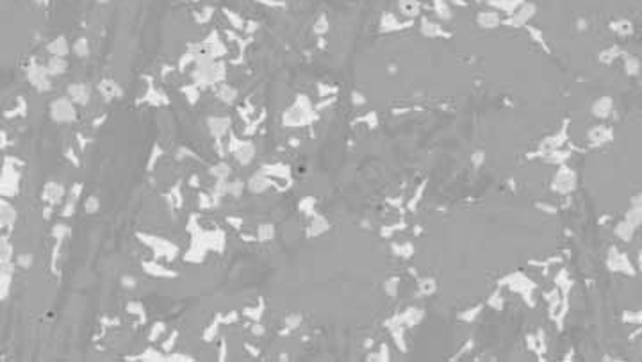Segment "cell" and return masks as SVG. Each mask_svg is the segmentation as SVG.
I'll return each instance as SVG.
<instances>
[{"instance_id":"58","label":"cell","mask_w":642,"mask_h":362,"mask_svg":"<svg viewBox=\"0 0 642 362\" xmlns=\"http://www.w3.org/2000/svg\"><path fill=\"white\" fill-rule=\"evenodd\" d=\"M380 360H389V348L385 346V344H382V346H380Z\"/></svg>"},{"instance_id":"8","label":"cell","mask_w":642,"mask_h":362,"mask_svg":"<svg viewBox=\"0 0 642 362\" xmlns=\"http://www.w3.org/2000/svg\"><path fill=\"white\" fill-rule=\"evenodd\" d=\"M66 97L75 106H88L93 99V87L88 82H70L66 86Z\"/></svg>"},{"instance_id":"55","label":"cell","mask_w":642,"mask_h":362,"mask_svg":"<svg viewBox=\"0 0 642 362\" xmlns=\"http://www.w3.org/2000/svg\"><path fill=\"white\" fill-rule=\"evenodd\" d=\"M526 346H528V350L537 351V335L533 334L526 335Z\"/></svg>"},{"instance_id":"35","label":"cell","mask_w":642,"mask_h":362,"mask_svg":"<svg viewBox=\"0 0 642 362\" xmlns=\"http://www.w3.org/2000/svg\"><path fill=\"white\" fill-rule=\"evenodd\" d=\"M165 334H166V323L165 321H157V323H153L152 328H150L148 339L152 342H155V341H159V339L163 337Z\"/></svg>"},{"instance_id":"57","label":"cell","mask_w":642,"mask_h":362,"mask_svg":"<svg viewBox=\"0 0 642 362\" xmlns=\"http://www.w3.org/2000/svg\"><path fill=\"white\" fill-rule=\"evenodd\" d=\"M471 348H473V341H467V342H466V346H464V348H462V350L458 351V353H457V355H455V357H453V360H457V358H458V357H460V355L467 353V351H469V350H471Z\"/></svg>"},{"instance_id":"60","label":"cell","mask_w":642,"mask_h":362,"mask_svg":"<svg viewBox=\"0 0 642 362\" xmlns=\"http://www.w3.org/2000/svg\"><path fill=\"white\" fill-rule=\"evenodd\" d=\"M537 207L546 211V213H556V207H549V205H537Z\"/></svg>"},{"instance_id":"22","label":"cell","mask_w":642,"mask_h":362,"mask_svg":"<svg viewBox=\"0 0 642 362\" xmlns=\"http://www.w3.org/2000/svg\"><path fill=\"white\" fill-rule=\"evenodd\" d=\"M211 197H212V202H214V207L219 204L221 198L228 197V178H216L214 186H212Z\"/></svg>"},{"instance_id":"43","label":"cell","mask_w":642,"mask_h":362,"mask_svg":"<svg viewBox=\"0 0 642 362\" xmlns=\"http://www.w3.org/2000/svg\"><path fill=\"white\" fill-rule=\"evenodd\" d=\"M487 305H489L491 309H494V311H501V309H503V296H501L500 289H496V291L489 296Z\"/></svg>"},{"instance_id":"23","label":"cell","mask_w":642,"mask_h":362,"mask_svg":"<svg viewBox=\"0 0 642 362\" xmlns=\"http://www.w3.org/2000/svg\"><path fill=\"white\" fill-rule=\"evenodd\" d=\"M614 234H615V236H617L621 241H624V243H628V241L633 239L635 227H633V225L628 223L626 220H624V221H619V223L615 225V228H614Z\"/></svg>"},{"instance_id":"12","label":"cell","mask_w":642,"mask_h":362,"mask_svg":"<svg viewBox=\"0 0 642 362\" xmlns=\"http://www.w3.org/2000/svg\"><path fill=\"white\" fill-rule=\"evenodd\" d=\"M98 93L102 95V99L106 100H118L123 97V87L120 82H116L114 79H102L97 86Z\"/></svg>"},{"instance_id":"9","label":"cell","mask_w":642,"mask_h":362,"mask_svg":"<svg viewBox=\"0 0 642 362\" xmlns=\"http://www.w3.org/2000/svg\"><path fill=\"white\" fill-rule=\"evenodd\" d=\"M66 198V188L57 180H48L45 182L43 191H41V200L45 202V205H52L55 207L57 204H63V200Z\"/></svg>"},{"instance_id":"45","label":"cell","mask_w":642,"mask_h":362,"mask_svg":"<svg viewBox=\"0 0 642 362\" xmlns=\"http://www.w3.org/2000/svg\"><path fill=\"white\" fill-rule=\"evenodd\" d=\"M139 358H141V360H166V355L157 351L155 348H148V350L139 355Z\"/></svg>"},{"instance_id":"61","label":"cell","mask_w":642,"mask_h":362,"mask_svg":"<svg viewBox=\"0 0 642 362\" xmlns=\"http://www.w3.org/2000/svg\"><path fill=\"white\" fill-rule=\"evenodd\" d=\"M247 350L250 351V353L254 355V357H259V350H255V348H252L250 344H247Z\"/></svg>"},{"instance_id":"11","label":"cell","mask_w":642,"mask_h":362,"mask_svg":"<svg viewBox=\"0 0 642 362\" xmlns=\"http://www.w3.org/2000/svg\"><path fill=\"white\" fill-rule=\"evenodd\" d=\"M18 180H20V175L15 168H8L6 166V171L0 175V195H4V197H13V195L18 193Z\"/></svg>"},{"instance_id":"59","label":"cell","mask_w":642,"mask_h":362,"mask_svg":"<svg viewBox=\"0 0 642 362\" xmlns=\"http://www.w3.org/2000/svg\"><path fill=\"white\" fill-rule=\"evenodd\" d=\"M352 99H353V104H364V97L360 93H353Z\"/></svg>"},{"instance_id":"18","label":"cell","mask_w":642,"mask_h":362,"mask_svg":"<svg viewBox=\"0 0 642 362\" xmlns=\"http://www.w3.org/2000/svg\"><path fill=\"white\" fill-rule=\"evenodd\" d=\"M68 66H70V63L66 61V57H54V55H50V59H48L47 64H45V68H47L48 75H50L52 79H54V77H61V75L66 73Z\"/></svg>"},{"instance_id":"40","label":"cell","mask_w":642,"mask_h":362,"mask_svg":"<svg viewBox=\"0 0 642 362\" xmlns=\"http://www.w3.org/2000/svg\"><path fill=\"white\" fill-rule=\"evenodd\" d=\"M219 325H221V321H219V316H218V318H216V321H212L211 325H209V327L205 328L204 334H202V337H204V341H207V342H212V341H214L216 334H218Z\"/></svg>"},{"instance_id":"24","label":"cell","mask_w":642,"mask_h":362,"mask_svg":"<svg viewBox=\"0 0 642 362\" xmlns=\"http://www.w3.org/2000/svg\"><path fill=\"white\" fill-rule=\"evenodd\" d=\"M209 173L214 178H228L232 173V166L225 161H218L209 168Z\"/></svg>"},{"instance_id":"15","label":"cell","mask_w":642,"mask_h":362,"mask_svg":"<svg viewBox=\"0 0 642 362\" xmlns=\"http://www.w3.org/2000/svg\"><path fill=\"white\" fill-rule=\"evenodd\" d=\"M423 316H425V311H423V309L409 307L405 312H402V314L392 316V318H394L396 321L399 323V325H404V327H414V325H418V323L423 321Z\"/></svg>"},{"instance_id":"16","label":"cell","mask_w":642,"mask_h":362,"mask_svg":"<svg viewBox=\"0 0 642 362\" xmlns=\"http://www.w3.org/2000/svg\"><path fill=\"white\" fill-rule=\"evenodd\" d=\"M143 269H145L148 275L157 277V279H175L177 272L173 269H168L166 266H163L160 262L157 260H148V262H143Z\"/></svg>"},{"instance_id":"46","label":"cell","mask_w":642,"mask_h":362,"mask_svg":"<svg viewBox=\"0 0 642 362\" xmlns=\"http://www.w3.org/2000/svg\"><path fill=\"white\" fill-rule=\"evenodd\" d=\"M482 309H484V305H476V307H473V309H469V311H464V312H460V316H458V319H462V321H474V319L478 318V314H480L482 312Z\"/></svg>"},{"instance_id":"50","label":"cell","mask_w":642,"mask_h":362,"mask_svg":"<svg viewBox=\"0 0 642 362\" xmlns=\"http://www.w3.org/2000/svg\"><path fill=\"white\" fill-rule=\"evenodd\" d=\"M623 321L624 323H635V325H640V321H642V314L640 312H624V316H623Z\"/></svg>"},{"instance_id":"6","label":"cell","mask_w":642,"mask_h":362,"mask_svg":"<svg viewBox=\"0 0 642 362\" xmlns=\"http://www.w3.org/2000/svg\"><path fill=\"white\" fill-rule=\"evenodd\" d=\"M227 150L235 157L239 164L248 166L255 157V145L252 141H239L235 136H230V143L227 145Z\"/></svg>"},{"instance_id":"39","label":"cell","mask_w":642,"mask_h":362,"mask_svg":"<svg viewBox=\"0 0 642 362\" xmlns=\"http://www.w3.org/2000/svg\"><path fill=\"white\" fill-rule=\"evenodd\" d=\"M75 211H77V202L70 200V198H64L63 209H61V216H63L64 220H70L71 216H75Z\"/></svg>"},{"instance_id":"19","label":"cell","mask_w":642,"mask_h":362,"mask_svg":"<svg viewBox=\"0 0 642 362\" xmlns=\"http://www.w3.org/2000/svg\"><path fill=\"white\" fill-rule=\"evenodd\" d=\"M71 52H73V55H75V57H78V59H88V57L91 55L90 40H88L86 36H81V38H77V40L71 43Z\"/></svg>"},{"instance_id":"3","label":"cell","mask_w":642,"mask_h":362,"mask_svg":"<svg viewBox=\"0 0 642 362\" xmlns=\"http://www.w3.org/2000/svg\"><path fill=\"white\" fill-rule=\"evenodd\" d=\"M505 284L510 288V291L519 293L530 307H535V302H533V298H532V293H533V289L537 288V284L533 282V280H530L528 277H525L523 273H510V275H507L505 279H501L500 282H498V286H505Z\"/></svg>"},{"instance_id":"63","label":"cell","mask_w":642,"mask_h":362,"mask_svg":"<svg viewBox=\"0 0 642 362\" xmlns=\"http://www.w3.org/2000/svg\"><path fill=\"white\" fill-rule=\"evenodd\" d=\"M564 360H573V350H571V351H569V353H568V355H566V357H564Z\"/></svg>"},{"instance_id":"17","label":"cell","mask_w":642,"mask_h":362,"mask_svg":"<svg viewBox=\"0 0 642 362\" xmlns=\"http://www.w3.org/2000/svg\"><path fill=\"white\" fill-rule=\"evenodd\" d=\"M271 186H273V182L270 180V177H268L266 173H263V171H259V173L252 175L250 180H248V184H247V188L250 189V193L259 195V193H264V191H266L268 188H271Z\"/></svg>"},{"instance_id":"44","label":"cell","mask_w":642,"mask_h":362,"mask_svg":"<svg viewBox=\"0 0 642 362\" xmlns=\"http://www.w3.org/2000/svg\"><path fill=\"white\" fill-rule=\"evenodd\" d=\"M300 323H302V316H300V314L286 316V319H284V325H286V328H284V330H286V334H287V332H291V330H294V328L300 327Z\"/></svg>"},{"instance_id":"56","label":"cell","mask_w":642,"mask_h":362,"mask_svg":"<svg viewBox=\"0 0 642 362\" xmlns=\"http://www.w3.org/2000/svg\"><path fill=\"white\" fill-rule=\"evenodd\" d=\"M227 223L232 225L235 230H239V228L243 227V220H241V218H239V220H235V218H227Z\"/></svg>"},{"instance_id":"5","label":"cell","mask_w":642,"mask_h":362,"mask_svg":"<svg viewBox=\"0 0 642 362\" xmlns=\"http://www.w3.org/2000/svg\"><path fill=\"white\" fill-rule=\"evenodd\" d=\"M137 237H139V239H141L143 243L146 244V246H150V248L155 252L157 257H166L168 260H173L177 257V253H179V248H177L173 243H170L168 239H163V237H155V236H148V234H143V236H141V234H137Z\"/></svg>"},{"instance_id":"21","label":"cell","mask_w":642,"mask_h":362,"mask_svg":"<svg viewBox=\"0 0 642 362\" xmlns=\"http://www.w3.org/2000/svg\"><path fill=\"white\" fill-rule=\"evenodd\" d=\"M330 228V223L327 221V218L323 216H312V223L307 228V236L309 237H317L321 234H325Z\"/></svg>"},{"instance_id":"47","label":"cell","mask_w":642,"mask_h":362,"mask_svg":"<svg viewBox=\"0 0 642 362\" xmlns=\"http://www.w3.org/2000/svg\"><path fill=\"white\" fill-rule=\"evenodd\" d=\"M314 205H316V200H314V198H305L303 202H300L298 209H300L303 214H307V216L312 218V216H316V214H314Z\"/></svg>"},{"instance_id":"52","label":"cell","mask_w":642,"mask_h":362,"mask_svg":"<svg viewBox=\"0 0 642 362\" xmlns=\"http://www.w3.org/2000/svg\"><path fill=\"white\" fill-rule=\"evenodd\" d=\"M177 339H179V332H173V335L172 337H168L166 339L165 342H163V350L165 351H170V350H173V348H175V342H177Z\"/></svg>"},{"instance_id":"27","label":"cell","mask_w":642,"mask_h":362,"mask_svg":"<svg viewBox=\"0 0 642 362\" xmlns=\"http://www.w3.org/2000/svg\"><path fill=\"white\" fill-rule=\"evenodd\" d=\"M435 289H437V284H435V279H432V277H427V279H421L418 282V293L421 296H430V295H434L435 293Z\"/></svg>"},{"instance_id":"48","label":"cell","mask_w":642,"mask_h":362,"mask_svg":"<svg viewBox=\"0 0 642 362\" xmlns=\"http://www.w3.org/2000/svg\"><path fill=\"white\" fill-rule=\"evenodd\" d=\"M198 207L202 209V211H207V209H212V207H214V202H212V197H211V195H207V193H200V195H198Z\"/></svg>"},{"instance_id":"14","label":"cell","mask_w":642,"mask_h":362,"mask_svg":"<svg viewBox=\"0 0 642 362\" xmlns=\"http://www.w3.org/2000/svg\"><path fill=\"white\" fill-rule=\"evenodd\" d=\"M47 52L54 57H66L68 54L71 52V45L68 41L66 36H57L54 40L48 41L47 45Z\"/></svg>"},{"instance_id":"53","label":"cell","mask_w":642,"mask_h":362,"mask_svg":"<svg viewBox=\"0 0 642 362\" xmlns=\"http://www.w3.org/2000/svg\"><path fill=\"white\" fill-rule=\"evenodd\" d=\"M264 334H266V328H264L263 323H261V321H254V325H252V335L263 337Z\"/></svg>"},{"instance_id":"4","label":"cell","mask_w":642,"mask_h":362,"mask_svg":"<svg viewBox=\"0 0 642 362\" xmlns=\"http://www.w3.org/2000/svg\"><path fill=\"white\" fill-rule=\"evenodd\" d=\"M25 77H27V82L39 93H47V91L52 89V77L48 75L47 68L43 64L32 61L27 66V70H25Z\"/></svg>"},{"instance_id":"29","label":"cell","mask_w":642,"mask_h":362,"mask_svg":"<svg viewBox=\"0 0 642 362\" xmlns=\"http://www.w3.org/2000/svg\"><path fill=\"white\" fill-rule=\"evenodd\" d=\"M589 138L592 139V141L596 143V145H601V143H605V141H608V139H612V134H610V130L607 129V127H596V129H592L591 130V134H589Z\"/></svg>"},{"instance_id":"51","label":"cell","mask_w":642,"mask_h":362,"mask_svg":"<svg viewBox=\"0 0 642 362\" xmlns=\"http://www.w3.org/2000/svg\"><path fill=\"white\" fill-rule=\"evenodd\" d=\"M626 71L630 75L638 73V61L635 57H626Z\"/></svg>"},{"instance_id":"31","label":"cell","mask_w":642,"mask_h":362,"mask_svg":"<svg viewBox=\"0 0 642 362\" xmlns=\"http://www.w3.org/2000/svg\"><path fill=\"white\" fill-rule=\"evenodd\" d=\"M263 173H266L268 177H271V175H277V177L289 178V168H287V166H284V164L264 166V168H263Z\"/></svg>"},{"instance_id":"37","label":"cell","mask_w":642,"mask_h":362,"mask_svg":"<svg viewBox=\"0 0 642 362\" xmlns=\"http://www.w3.org/2000/svg\"><path fill=\"white\" fill-rule=\"evenodd\" d=\"M15 264L22 269L32 268V264H34V255H32V253H18L16 259H15Z\"/></svg>"},{"instance_id":"54","label":"cell","mask_w":642,"mask_h":362,"mask_svg":"<svg viewBox=\"0 0 642 362\" xmlns=\"http://www.w3.org/2000/svg\"><path fill=\"white\" fill-rule=\"evenodd\" d=\"M191 155H195V154H193V152H191V150L186 148V146H180V148L177 150L175 157H177V161H184L186 157H191Z\"/></svg>"},{"instance_id":"30","label":"cell","mask_w":642,"mask_h":362,"mask_svg":"<svg viewBox=\"0 0 642 362\" xmlns=\"http://www.w3.org/2000/svg\"><path fill=\"white\" fill-rule=\"evenodd\" d=\"M83 209L86 214H97L100 211V198L97 195H88L83 202Z\"/></svg>"},{"instance_id":"33","label":"cell","mask_w":642,"mask_h":362,"mask_svg":"<svg viewBox=\"0 0 642 362\" xmlns=\"http://www.w3.org/2000/svg\"><path fill=\"white\" fill-rule=\"evenodd\" d=\"M610 109H612L610 99H601V100H598V102L594 104V107H592V113H594L598 118H605V116L610 113Z\"/></svg>"},{"instance_id":"34","label":"cell","mask_w":642,"mask_h":362,"mask_svg":"<svg viewBox=\"0 0 642 362\" xmlns=\"http://www.w3.org/2000/svg\"><path fill=\"white\" fill-rule=\"evenodd\" d=\"M127 312H129L130 316H136V318H139L141 319V321H145V316H146V311H145V307H143V303L141 302H137V300H132V302H129L127 303Z\"/></svg>"},{"instance_id":"10","label":"cell","mask_w":642,"mask_h":362,"mask_svg":"<svg viewBox=\"0 0 642 362\" xmlns=\"http://www.w3.org/2000/svg\"><path fill=\"white\" fill-rule=\"evenodd\" d=\"M575 186H576L575 171L569 169V168H566V166H562L560 171L556 173L555 180H553V189L558 191V193H562V195H568L575 189Z\"/></svg>"},{"instance_id":"20","label":"cell","mask_w":642,"mask_h":362,"mask_svg":"<svg viewBox=\"0 0 642 362\" xmlns=\"http://www.w3.org/2000/svg\"><path fill=\"white\" fill-rule=\"evenodd\" d=\"M214 95H216V99H218L219 102L234 104L235 99H237V89H235L234 86H230V84H219V86L216 87Z\"/></svg>"},{"instance_id":"62","label":"cell","mask_w":642,"mask_h":362,"mask_svg":"<svg viewBox=\"0 0 642 362\" xmlns=\"http://www.w3.org/2000/svg\"><path fill=\"white\" fill-rule=\"evenodd\" d=\"M95 2H97L98 6H107V4H111L113 0H95Z\"/></svg>"},{"instance_id":"25","label":"cell","mask_w":642,"mask_h":362,"mask_svg":"<svg viewBox=\"0 0 642 362\" xmlns=\"http://www.w3.org/2000/svg\"><path fill=\"white\" fill-rule=\"evenodd\" d=\"M71 236V227L64 221H57V223L52 227V237L59 243H64L68 237Z\"/></svg>"},{"instance_id":"42","label":"cell","mask_w":642,"mask_h":362,"mask_svg":"<svg viewBox=\"0 0 642 362\" xmlns=\"http://www.w3.org/2000/svg\"><path fill=\"white\" fill-rule=\"evenodd\" d=\"M13 246L6 239H0V262H11Z\"/></svg>"},{"instance_id":"38","label":"cell","mask_w":642,"mask_h":362,"mask_svg":"<svg viewBox=\"0 0 642 362\" xmlns=\"http://www.w3.org/2000/svg\"><path fill=\"white\" fill-rule=\"evenodd\" d=\"M398 288H399V277H391L384 282V291L387 296H392L394 298L398 295Z\"/></svg>"},{"instance_id":"7","label":"cell","mask_w":642,"mask_h":362,"mask_svg":"<svg viewBox=\"0 0 642 362\" xmlns=\"http://www.w3.org/2000/svg\"><path fill=\"white\" fill-rule=\"evenodd\" d=\"M607 266L610 272L614 273H624V275H635V268L631 266L630 259L624 255L623 252H619L615 246H612L608 250V257H607Z\"/></svg>"},{"instance_id":"28","label":"cell","mask_w":642,"mask_h":362,"mask_svg":"<svg viewBox=\"0 0 642 362\" xmlns=\"http://www.w3.org/2000/svg\"><path fill=\"white\" fill-rule=\"evenodd\" d=\"M241 314H243L245 318L252 319V321H261V318H263V314H264V302L263 300H259V305H252V307L243 309Z\"/></svg>"},{"instance_id":"64","label":"cell","mask_w":642,"mask_h":362,"mask_svg":"<svg viewBox=\"0 0 642 362\" xmlns=\"http://www.w3.org/2000/svg\"><path fill=\"white\" fill-rule=\"evenodd\" d=\"M364 346H366V348L373 346V339H371V341H369V339H368V341H366V344H364Z\"/></svg>"},{"instance_id":"2","label":"cell","mask_w":642,"mask_h":362,"mask_svg":"<svg viewBox=\"0 0 642 362\" xmlns=\"http://www.w3.org/2000/svg\"><path fill=\"white\" fill-rule=\"evenodd\" d=\"M48 114H50L52 122L57 123V125H70L78 116L77 106L68 99L66 95L52 100L50 106H48Z\"/></svg>"},{"instance_id":"32","label":"cell","mask_w":642,"mask_h":362,"mask_svg":"<svg viewBox=\"0 0 642 362\" xmlns=\"http://www.w3.org/2000/svg\"><path fill=\"white\" fill-rule=\"evenodd\" d=\"M416 248L412 243H402V244H392V253L399 255L402 259H409L411 255H414Z\"/></svg>"},{"instance_id":"13","label":"cell","mask_w":642,"mask_h":362,"mask_svg":"<svg viewBox=\"0 0 642 362\" xmlns=\"http://www.w3.org/2000/svg\"><path fill=\"white\" fill-rule=\"evenodd\" d=\"M207 129L212 134V138H214L216 141H219V139L228 132V129H230V118H227V116H209Z\"/></svg>"},{"instance_id":"49","label":"cell","mask_w":642,"mask_h":362,"mask_svg":"<svg viewBox=\"0 0 642 362\" xmlns=\"http://www.w3.org/2000/svg\"><path fill=\"white\" fill-rule=\"evenodd\" d=\"M81 197H83V184H78V182L77 184H73L66 191V198H70V200H73V202H78L81 200Z\"/></svg>"},{"instance_id":"1","label":"cell","mask_w":642,"mask_h":362,"mask_svg":"<svg viewBox=\"0 0 642 362\" xmlns=\"http://www.w3.org/2000/svg\"><path fill=\"white\" fill-rule=\"evenodd\" d=\"M196 68L193 71V80L196 86H214L225 80V64L221 61H214L209 55H198Z\"/></svg>"},{"instance_id":"41","label":"cell","mask_w":642,"mask_h":362,"mask_svg":"<svg viewBox=\"0 0 642 362\" xmlns=\"http://www.w3.org/2000/svg\"><path fill=\"white\" fill-rule=\"evenodd\" d=\"M120 288L127 289V291L136 289L137 288V279L134 275H130V273H123V275L120 277Z\"/></svg>"},{"instance_id":"36","label":"cell","mask_w":642,"mask_h":362,"mask_svg":"<svg viewBox=\"0 0 642 362\" xmlns=\"http://www.w3.org/2000/svg\"><path fill=\"white\" fill-rule=\"evenodd\" d=\"M245 188H247V186H245V182H243V180H239V178H234V180H228V197H232V198H239V197H241V195H243Z\"/></svg>"},{"instance_id":"26","label":"cell","mask_w":642,"mask_h":362,"mask_svg":"<svg viewBox=\"0 0 642 362\" xmlns=\"http://www.w3.org/2000/svg\"><path fill=\"white\" fill-rule=\"evenodd\" d=\"M275 237V227L271 223H261L257 228V234H255V241L259 243H268V241H273Z\"/></svg>"}]
</instances>
